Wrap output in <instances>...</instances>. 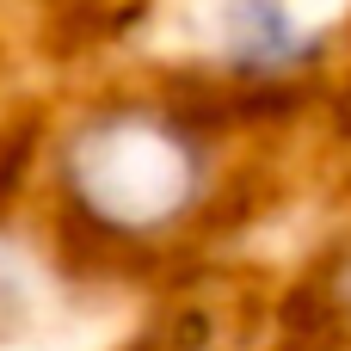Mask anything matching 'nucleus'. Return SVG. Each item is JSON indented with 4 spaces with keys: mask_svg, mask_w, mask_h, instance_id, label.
Masks as SVG:
<instances>
[{
    "mask_svg": "<svg viewBox=\"0 0 351 351\" xmlns=\"http://www.w3.org/2000/svg\"><path fill=\"white\" fill-rule=\"evenodd\" d=\"M25 308H31L25 265H19V253L0 241V327H19V321H25Z\"/></svg>",
    "mask_w": 351,
    "mask_h": 351,
    "instance_id": "obj_3",
    "label": "nucleus"
},
{
    "mask_svg": "<svg viewBox=\"0 0 351 351\" xmlns=\"http://www.w3.org/2000/svg\"><path fill=\"white\" fill-rule=\"evenodd\" d=\"M49 179L68 228L93 247L160 253L204 216L216 191V148L179 105L117 93L68 117L49 148Z\"/></svg>",
    "mask_w": 351,
    "mask_h": 351,
    "instance_id": "obj_1",
    "label": "nucleus"
},
{
    "mask_svg": "<svg viewBox=\"0 0 351 351\" xmlns=\"http://www.w3.org/2000/svg\"><path fill=\"white\" fill-rule=\"evenodd\" d=\"M315 56V31L290 0H222V68L247 80H278Z\"/></svg>",
    "mask_w": 351,
    "mask_h": 351,
    "instance_id": "obj_2",
    "label": "nucleus"
}]
</instances>
